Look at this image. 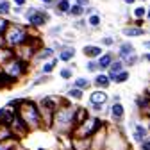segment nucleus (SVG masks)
Returning a JSON list of instances; mask_svg holds the SVG:
<instances>
[{
	"label": "nucleus",
	"instance_id": "obj_4",
	"mask_svg": "<svg viewBox=\"0 0 150 150\" xmlns=\"http://www.w3.org/2000/svg\"><path fill=\"white\" fill-rule=\"evenodd\" d=\"M104 127V122L97 116H88L81 125L73 127L71 138H93L98 130Z\"/></svg>",
	"mask_w": 150,
	"mask_h": 150
},
{
	"label": "nucleus",
	"instance_id": "obj_42",
	"mask_svg": "<svg viewBox=\"0 0 150 150\" xmlns=\"http://www.w3.org/2000/svg\"><path fill=\"white\" fill-rule=\"evenodd\" d=\"M143 61H146V63H150V50L146 52V54H143V57H141Z\"/></svg>",
	"mask_w": 150,
	"mask_h": 150
},
{
	"label": "nucleus",
	"instance_id": "obj_32",
	"mask_svg": "<svg viewBox=\"0 0 150 150\" xmlns=\"http://www.w3.org/2000/svg\"><path fill=\"white\" fill-rule=\"evenodd\" d=\"M86 25H88L86 16H82V18H77V20H75V23H73V27H75V29H79V30H84V29H86Z\"/></svg>",
	"mask_w": 150,
	"mask_h": 150
},
{
	"label": "nucleus",
	"instance_id": "obj_36",
	"mask_svg": "<svg viewBox=\"0 0 150 150\" xmlns=\"http://www.w3.org/2000/svg\"><path fill=\"white\" fill-rule=\"evenodd\" d=\"M139 146H141V150H150V138L143 139V141L139 143Z\"/></svg>",
	"mask_w": 150,
	"mask_h": 150
},
{
	"label": "nucleus",
	"instance_id": "obj_44",
	"mask_svg": "<svg viewBox=\"0 0 150 150\" xmlns=\"http://www.w3.org/2000/svg\"><path fill=\"white\" fill-rule=\"evenodd\" d=\"M143 48H146V50H150V40H146V41H143Z\"/></svg>",
	"mask_w": 150,
	"mask_h": 150
},
{
	"label": "nucleus",
	"instance_id": "obj_18",
	"mask_svg": "<svg viewBox=\"0 0 150 150\" xmlns=\"http://www.w3.org/2000/svg\"><path fill=\"white\" fill-rule=\"evenodd\" d=\"M84 13H86V7H84V6H79V4H75V2H73L66 16H71L73 20H77V18H82V16H86Z\"/></svg>",
	"mask_w": 150,
	"mask_h": 150
},
{
	"label": "nucleus",
	"instance_id": "obj_24",
	"mask_svg": "<svg viewBox=\"0 0 150 150\" xmlns=\"http://www.w3.org/2000/svg\"><path fill=\"white\" fill-rule=\"evenodd\" d=\"M129 77H130L129 70H123V71H120V73H116V75H112L111 81L115 82V84H123V82H127V81H129Z\"/></svg>",
	"mask_w": 150,
	"mask_h": 150
},
{
	"label": "nucleus",
	"instance_id": "obj_11",
	"mask_svg": "<svg viewBox=\"0 0 150 150\" xmlns=\"http://www.w3.org/2000/svg\"><path fill=\"white\" fill-rule=\"evenodd\" d=\"M82 54L86 55L88 59H98L100 55L104 54V50H102V45H84Z\"/></svg>",
	"mask_w": 150,
	"mask_h": 150
},
{
	"label": "nucleus",
	"instance_id": "obj_40",
	"mask_svg": "<svg viewBox=\"0 0 150 150\" xmlns=\"http://www.w3.org/2000/svg\"><path fill=\"white\" fill-rule=\"evenodd\" d=\"M75 4H79V6H84V7H86V6L91 4V0H75Z\"/></svg>",
	"mask_w": 150,
	"mask_h": 150
},
{
	"label": "nucleus",
	"instance_id": "obj_35",
	"mask_svg": "<svg viewBox=\"0 0 150 150\" xmlns=\"http://www.w3.org/2000/svg\"><path fill=\"white\" fill-rule=\"evenodd\" d=\"M61 77L66 79V81L71 79V68H63V70H61Z\"/></svg>",
	"mask_w": 150,
	"mask_h": 150
},
{
	"label": "nucleus",
	"instance_id": "obj_16",
	"mask_svg": "<svg viewBox=\"0 0 150 150\" xmlns=\"http://www.w3.org/2000/svg\"><path fill=\"white\" fill-rule=\"evenodd\" d=\"M75 57V48L73 47H61L59 48V54H57V59L63 61V63H68Z\"/></svg>",
	"mask_w": 150,
	"mask_h": 150
},
{
	"label": "nucleus",
	"instance_id": "obj_5",
	"mask_svg": "<svg viewBox=\"0 0 150 150\" xmlns=\"http://www.w3.org/2000/svg\"><path fill=\"white\" fill-rule=\"evenodd\" d=\"M22 16L27 20V23H29L30 29H41V27H45L50 22L48 11L47 9H41V7H36V6H29L23 11Z\"/></svg>",
	"mask_w": 150,
	"mask_h": 150
},
{
	"label": "nucleus",
	"instance_id": "obj_33",
	"mask_svg": "<svg viewBox=\"0 0 150 150\" xmlns=\"http://www.w3.org/2000/svg\"><path fill=\"white\" fill-rule=\"evenodd\" d=\"M0 150H14V139L0 141Z\"/></svg>",
	"mask_w": 150,
	"mask_h": 150
},
{
	"label": "nucleus",
	"instance_id": "obj_7",
	"mask_svg": "<svg viewBox=\"0 0 150 150\" xmlns=\"http://www.w3.org/2000/svg\"><path fill=\"white\" fill-rule=\"evenodd\" d=\"M109 100V97H107V93H105V89H95L89 95V104L91 105H105V102Z\"/></svg>",
	"mask_w": 150,
	"mask_h": 150
},
{
	"label": "nucleus",
	"instance_id": "obj_2",
	"mask_svg": "<svg viewBox=\"0 0 150 150\" xmlns=\"http://www.w3.org/2000/svg\"><path fill=\"white\" fill-rule=\"evenodd\" d=\"M16 112L22 116V120L27 123L29 129H40L41 123H43L40 107H38L32 100L20 98V102H18V105H16Z\"/></svg>",
	"mask_w": 150,
	"mask_h": 150
},
{
	"label": "nucleus",
	"instance_id": "obj_1",
	"mask_svg": "<svg viewBox=\"0 0 150 150\" xmlns=\"http://www.w3.org/2000/svg\"><path fill=\"white\" fill-rule=\"evenodd\" d=\"M75 109L77 107H73V105H61L57 107V111H55V115H54V129L57 130V132L61 134H71V130L75 127Z\"/></svg>",
	"mask_w": 150,
	"mask_h": 150
},
{
	"label": "nucleus",
	"instance_id": "obj_27",
	"mask_svg": "<svg viewBox=\"0 0 150 150\" xmlns=\"http://www.w3.org/2000/svg\"><path fill=\"white\" fill-rule=\"evenodd\" d=\"M73 86L79 88V89H88V88L91 86V82H89L86 77H77V79L73 81Z\"/></svg>",
	"mask_w": 150,
	"mask_h": 150
},
{
	"label": "nucleus",
	"instance_id": "obj_6",
	"mask_svg": "<svg viewBox=\"0 0 150 150\" xmlns=\"http://www.w3.org/2000/svg\"><path fill=\"white\" fill-rule=\"evenodd\" d=\"M27 70H29V63L20 59V57H16V55L4 63V71L9 75V77H13L14 81H18L22 75H25Z\"/></svg>",
	"mask_w": 150,
	"mask_h": 150
},
{
	"label": "nucleus",
	"instance_id": "obj_13",
	"mask_svg": "<svg viewBox=\"0 0 150 150\" xmlns=\"http://www.w3.org/2000/svg\"><path fill=\"white\" fill-rule=\"evenodd\" d=\"M16 109L14 107H2L0 109V125H11V122L14 120Z\"/></svg>",
	"mask_w": 150,
	"mask_h": 150
},
{
	"label": "nucleus",
	"instance_id": "obj_15",
	"mask_svg": "<svg viewBox=\"0 0 150 150\" xmlns=\"http://www.w3.org/2000/svg\"><path fill=\"white\" fill-rule=\"evenodd\" d=\"M115 59L116 57H115V54H112V52H104L100 57L97 59L98 61V66H100V71L102 70H109V66L112 64V61H115Z\"/></svg>",
	"mask_w": 150,
	"mask_h": 150
},
{
	"label": "nucleus",
	"instance_id": "obj_47",
	"mask_svg": "<svg viewBox=\"0 0 150 150\" xmlns=\"http://www.w3.org/2000/svg\"><path fill=\"white\" fill-rule=\"evenodd\" d=\"M148 130H150V116H148Z\"/></svg>",
	"mask_w": 150,
	"mask_h": 150
},
{
	"label": "nucleus",
	"instance_id": "obj_28",
	"mask_svg": "<svg viewBox=\"0 0 150 150\" xmlns=\"http://www.w3.org/2000/svg\"><path fill=\"white\" fill-rule=\"evenodd\" d=\"M139 61H141V57H139L138 54H132V55H127V57H123L125 66H136Z\"/></svg>",
	"mask_w": 150,
	"mask_h": 150
},
{
	"label": "nucleus",
	"instance_id": "obj_22",
	"mask_svg": "<svg viewBox=\"0 0 150 150\" xmlns=\"http://www.w3.org/2000/svg\"><path fill=\"white\" fill-rule=\"evenodd\" d=\"M88 116H89V115H88V109H86V107H77V109H75V127L81 125Z\"/></svg>",
	"mask_w": 150,
	"mask_h": 150
},
{
	"label": "nucleus",
	"instance_id": "obj_9",
	"mask_svg": "<svg viewBox=\"0 0 150 150\" xmlns=\"http://www.w3.org/2000/svg\"><path fill=\"white\" fill-rule=\"evenodd\" d=\"M111 118L115 123H120L123 118H125V107L122 102H112L111 105Z\"/></svg>",
	"mask_w": 150,
	"mask_h": 150
},
{
	"label": "nucleus",
	"instance_id": "obj_29",
	"mask_svg": "<svg viewBox=\"0 0 150 150\" xmlns=\"http://www.w3.org/2000/svg\"><path fill=\"white\" fill-rule=\"evenodd\" d=\"M9 25H11V22L7 20V16H0V40H2V38H4V34L7 32Z\"/></svg>",
	"mask_w": 150,
	"mask_h": 150
},
{
	"label": "nucleus",
	"instance_id": "obj_25",
	"mask_svg": "<svg viewBox=\"0 0 150 150\" xmlns=\"http://www.w3.org/2000/svg\"><path fill=\"white\" fill-rule=\"evenodd\" d=\"M13 13V2L11 0H0V16H7Z\"/></svg>",
	"mask_w": 150,
	"mask_h": 150
},
{
	"label": "nucleus",
	"instance_id": "obj_34",
	"mask_svg": "<svg viewBox=\"0 0 150 150\" xmlns=\"http://www.w3.org/2000/svg\"><path fill=\"white\" fill-rule=\"evenodd\" d=\"M115 38H112V36H104L102 38V40H100V45L102 47H112V45H115Z\"/></svg>",
	"mask_w": 150,
	"mask_h": 150
},
{
	"label": "nucleus",
	"instance_id": "obj_17",
	"mask_svg": "<svg viewBox=\"0 0 150 150\" xmlns=\"http://www.w3.org/2000/svg\"><path fill=\"white\" fill-rule=\"evenodd\" d=\"M127 66H125V63H123V59H120V57H116L115 61H112V64L109 66V70H107V73H109V77H112V75H116V73H120V71H123Z\"/></svg>",
	"mask_w": 150,
	"mask_h": 150
},
{
	"label": "nucleus",
	"instance_id": "obj_20",
	"mask_svg": "<svg viewBox=\"0 0 150 150\" xmlns=\"http://www.w3.org/2000/svg\"><path fill=\"white\" fill-rule=\"evenodd\" d=\"M36 57L41 59V61H50V59L54 57V48H52V47H43V48H40V50H38V54H36Z\"/></svg>",
	"mask_w": 150,
	"mask_h": 150
},
{
	"label": "nucleus",
	"instance_id": "obj_3",
	"mask_svg": "<svg viewBox=\"0 0 150 150\" xmlns=\"http://www.w3.org/2000/svg\"><path fill=\"white\" fill-rule=\"evenodd\" d=\"M32 38H30V27H23L20 23H11L7 32L4 34L2 38V43L7 47V48H18V47H22L25 45L27 41H30Z\"/></svg>",
	"mask_w": 150,
	"mask_h": 150
},
{
	"label": "nucleus",
	"instance_id": "obj_39",
	"mask_svg": "<svg viewBox=\"0 0 150 150\" xmlns=\"http://www.w3.org/2000/svg\"><path fill=\"white\" fill-rule=\"evenodd\" d=\"M11 2H13L14 6H20V7H23V6L27 4V0H11Z\"/></svg>",
	"mask_w": 150,
	"mask_h": 150
},
{
	"label": "nucleus",
	"instance_id": "obj_46",
	"mask_svg": "<svg viewBox=\"0 0 150 150\" xmlns=\"http://www.w3.org/2000/svg\"><path fill=\"white\" fill-rule=\"evenodd\" d=\"M146 20H148V22H150V7H148V9H146Z\"/></svg>",
	"mask_w": 150,
	"mask_h": 150
},
{
	"label": "nucleus",
	"instance_id": "obj_19",
	"mask_svg": "<svg viewBox=\"0 0 150 150\" xmlns=\"http://www.w3.org/2000/svg\"><path fill=\"white\" fill-rule=\"evenodd\" d=\"M54 7H55V14L63 16V14H68V11L71 7V2H70V0H57Z\"/></svg>",
	"mask_w": 150,
	"mask_h": 150
},
{
	"label": "nucleus",
	"instance_id": "obj_26",
	"mask_svg": "<svg viewBox=\"0 0 150 150\" xmlns=\"http://www.w3.org/2000/svg\"><path fill=\"white\" fill-rule=\"evenodd\" d=\"M55 64H57V59H50V61L43 63V66H41V73H45V75H50V73L54 71Z\"/></svg>",
	"mask_w": 150,
	"mask_h": 150
},
{
	"label": "nucleus",
	"instance_id": "obj_38",
	"mask_svg": "<svg viewBox=\"0 0 150 150\" xmlns=\"http://www.w3.org/2000/svg\"><path fill=\"white\" fill-rule=\"evenodd\" d=\"M40 2H41L43 6H48V7H50V6H55V2H57V0H40Z\"/></svg>",
	"mask_w": 150,
	"mask_h": 150
},
{
	"label": "nucleus",
	"instance_id": "obj_10",
	"mask_svg": "<svg viewBox=\"0 0 150 150\" xmlns=\"http://www.w3.org/2000/svg\"><path fill=\"white\" fill-rule=\"evenodd\" d=\"M132 138L136 143H141L143 139L148 138V127H145L143 123H134L132 125Z\"/></svg>",
	"mask_w": 150,
	"mask_h": 150
},
{
	"label": "nucleus",
	"instance_id": "obj_43",
	"mask_svg": "<svg viewBox=\"0 0 150 150\" xmlns=\"http://www.w3.org/2000/svg\"><path fill=\"white\" fill-rule=\"evenodd\" d=\"M61 30H63V27H54V29H52L50 32H52V34H59Z\"/></svg>",
	"mask_w": 150,
	"mask_h": 150
},
{
	"label": "nucleus",
	"instance_id": "obj_37",
	"mask_svg": "<svg viewBox=\"0 0 150 150\" xmlns=\"http://www.w3.org/2000/svg\"><path fill=\"white\" fill-rule=\"evenodd\" d=\"M95 13H97V7H95V6H91V4H89V6H86V13H84L86 16H89V14H95Z\"/></svg>",
	"mask_w": 150,
	"mask_h": 150
},
{
	"label": "nucleus",
	"instance_id": "obj_21",
	"mask_svg": "<svg viewBox=\"0 0 150 150\" xmlns=\"http://www.w3.org/2000/svg\"><path fill=\"white\" fill-rule=\"evenodd\" d=\"M86 20H88V25H89L91 29H100V25H102V16H100L98 13L86 16Z\"/></svg>",
	"mask_w": 150,
	"mask_h": 150
},
{
	"label": "nucleus",
	"instance_id": "obj_45",
	"mask_svg": "<svg viewBox=\"0 0 150 150\" xmlns=\"http://www.w3.org/2000/svg\"><path fill=\"white\" fill-rule=\"evenodd\" d=\"M145 95H148L150 97V82L146 84V88H145Z\"/></svg>",
	"mask_w": 150,
	"mask_h": 150
},
{
	"label": "nucleus",
	"instance_id": "obj_31",
	"mask_svg": "<svg viewBox=\"0 0 150 150\" xmlns=\"http://www.w3.org/2000/svg\"><path fill=\"white\" fill-rule=\"evenodd\" d=\"M86 70H88V71H91V73H97V71L100 70L98 61H97V59H89V61H88V64H86Z\"/></svg>",
	"mask_w": 150,
	"mask_h": 150
},
{
	"label": "nucleus",
	"instance_id": "obj_14",
	"mask_svg": "<svg viewBox=\"0 0 150 150\" xmlns=\"http://www.w3.org/2000/svg\"><path fill=\"white\" fill-rule=\"evenodd\" d=\"M93 84H95V88H98V89H107L112 84V81L109 77V73H98L95 77V81H93Z\"/></svg>",
	"mask_w": 150,
	"mask_h": 150
},
{
	"label": "nucleus",
	"instance_id": "obj_48",
	"mask_svg": "<svg viewBox=\"0 0 150 150\" xmlns=\"http://www.w3.org/2000/svg\"><path fill=\"white\" fill-rule=\"evenodd\" d=\"M138 2H146V0H138Z\"/></svg>",
	"mask_w": 150,
	"mask_h": 150
},
{
	"label": "nucleus",
	"instance_id": "obj_41",
	"mask_svg": "<svg viewBox=\"0 0 150 150\" xmlns=\"http://www.w3.org/2000/svg\"><path fill=\"white\" fill-rule=\"evenodd\" d=\"M122 2H123L125 6H134V4L138 2V0H122Z\"/></svg>",
	"mask_w": 150,
	"mask_h": 150
},
{
	"label": "nucleus",
	"instance_id": "obj_23",
	"mask_svg": "<svg viewBox=\"0 0 150 150\" xmlns=\"http://www.w3.org/2000/svg\"><path fill=\"white\" fill-rule=\"evenodd\" d=\"M146 9L148 7H145L143 4L141 6H136L132 9V18H134V20H146Z\"/></svg>",
	"mask_w": 150,
	"mask_h": 150
},
{
	"label": "nucleus",
	"instance_id": "obj_8",
	"mask_svg": "<svg viewBox=\"0 0 150 150\" xmlns=\"http://www.w3.org/2000/svg\"><path fill=\"white\" fill-rule=\"evenodd\" d=\"M122 34H123L125 38H141V36L146 34V29H143V27H139V25H134V23H130V25H127V27L122 29Z\"/></svg>",
	"mask_w": 150,
	"mask_h": 150
},
{
	"label": "nucleus",
	"instance_id": "obj_30",
	"mask_svg": "<svg viewBox=\"0 0 150 150\" xmlns=\"http://www.w3.org/2000/svg\"><path fill=\"white\" fill-rule=\"evenodd\" d=\"M82 91H84V89H79V88L73 86V88L68 91V97L73 98V100H81V98H82Z\"/></svg>",
	"mask_w": 150,
	"mask_h": 150
},
{
	"label": "nucleus",
	"instance_id": "obj_12",
	"mask_svg": "<svg viewBox=\"0 0 150 150\" xmlns=\"http://www.w3.org/2000/svg\"><path fill=\"white\" fill-rule=\"evenodd\" d=\"M132 54H136V47H134V43L132 41H122L120 45H118V57L120 59H123V57H127V55H132Z\"/></svg>",
	"mask_w": 150,
	"mask_h": 150
}]
</instances>
